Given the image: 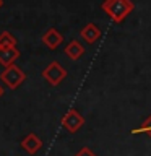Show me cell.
<instances>
[{"instance_id":"cell-14","label":"cell","mask_w":151,"mask_h":156,"mask_svg":"<svg viewBox=\"0 0 151 156\" xmlns=\"http://www.w3.org/2000/svg\"><path fill=\"white\" fill-rule=\"evenodd\" d=\"M3 7V0H0V8H2Z\"/></svg>"},{"instance_id":"cell-2","label":"cell","mask_w":151,"mask_h":156,"mask_svg":"<svg viewBox=\"0 0 151 156\" xmlns=\"http://www.w3.org/2000/svg\"><path fill=\"white\" fill-rule=\"evenodd\" d=\"M0 78H2V81L10 88V90H16V88H19L24 83V80H26V73H24L18 65L12 63V65L3 68V72L0 73Z\"/></svg>"},{"instance_id":"cell-11","label":"cell","mask_w":151,"mask_h":156,"mask_svg":"<svg viewBox=\"0 0 151 156\" xmlns=\"http://www.w3.org/2000/svg\"><path fill=\"white\" fill-rule=\"evenodd\" d=\"M132 133H133V135L143 133V135H149V136H151V114L143 120V124H141L140 127H136V129L132 130Z\"/></svg>"},{"instance_id":"cell-5","label":"cell","mask_w":151,"mask_h":156,"mask_svg":"<svg viewBox=\"0 0 151 156\" xmlns=\"http://www.w3.org/2000/svg\"><path fill=\"white\" fill-rule=\"evenodd\" d=\"M80 36L86 44H94L96 41H99L102 36V31L96 26L94 23H88L86 26H83L80 29Z\"/></svg>"},{"instance_id":"cell-4","label":"cell","mask_w":151,"mask_h":156,"mask_svg":"<svg viewBox=\"0 0 151 156\" xmlns=\"http://www.w3.org/2000/svg\"><path fill=\"white\" fill-rule=\"evenodd\" d=\"M62 127L70 133H76L78 130H81V127L85 125V117H83L76 109H70L60 120Z\"/></svg>"},{"instance_id":"cell-8","label":"cell","mask_w":151,"mask_h":156,"mask_svg":"<svg viewBox=\"0 0 151 156\" xmlns=\"http://www.w3.org/2000/svg\"><path fill=\"white\" fill-rule=\"evenodd\" d=\"M63 52H65V55L70 58V60H78V58H81L83 55H85V46L76 41V39H73V41H70L65 46V49H63Z\"/></svg>"},{"instance_id":"cell-1","label":"cell","mask_w":151,"mask_h":156,"mask_svg":"<svg viewBox=\"0 0 151 156\" xmlns=\"http://www.w3.org/2000/svg\"><path fill=\"white\" fill-rule=\"evenodd\" d=\"M101 8L114 23H122L133 12L135 3L133 0H104Z\"/></svg>"},{"instance_id":"cell-12","label":"cell","mask_w":151,"mask_h":156,"mask_svg":"<svg viewBox=\"0 0 151 156\" xmlns=\"http://www.w3.org/2000/svg\"><path fill=\"white\" fill-rule=\"evenodd\" d=\"M75 156H97V154H96L91 148H88V146H83L81 150H78V151H76V154H75Z\"/></svg>"},{"instance_id":"cell-10","label":"cell","mask_w":151,"mask_h":156,"mask_svg":"<svg viewBox=\"0 0 151 156\" xmlns=\"http://www.w3.org/2000/svg\"><path fill=\"white\" fill-rule=\"evenodd\" d=\"M5 47H16V37L10 31L0 33V49H5Z\"/></svg>"},{"instance_id":"cell-7","label":"cell","mask_w":151,"mask_h":156,"mask_svg":"<svg viewBox=\"0 0 151 156\" xmlns=\"http://www.w3.org/2000/svg\"><path fill=\"white\" fill-rule=\"evenodd\" d=\"M42 42L51 49V51H55V49L63 42V36L57 31L55 28H49L46 33L42 34Z\"/></svg>"},{"instance_id":"cell-9","label":"cell","mask_w":151,"mask_h":156,"mask_svg":"<svg viewBox=\"0 0 151 156\" xmlns=\"http://www.w3.org/2000/svg\"><path fill=\"white\" fill-rule=\"evenodd\" d=\"M21 55V52L18 51V47H5V49H0V65L3 67H8L15 63Z\"/></svg>"},{"instance_id":"cell-3","label":"cell","mask_w":151,"mask_h":156,"mask_svg":"<svg viewBox=\"0 0 151 156\" xmlns=\"http://www.w3.org/2000/svg\"><path fill=\"white\" fill-rule=\"evenodd\" d=\"M42 78L46 80L49 85L52 86H58L60 83L67 78V70L63 68L57 60L51 62L49 65L42 70Z\"/></svg>"},{"instance_id":"cell-13","label":"cell","mask_w":151,"mask_h":156,"mask_svg":"<svg viewBox=\"0 0 151 156\" xmlns=\"http://www.w3.org/2000/svg\"><path fill=\"white\" fill-rule=\"evenodd\" d=\"M3 93H5V91H3V86H2V85H0V98H2V96H3Z\"/></svg>"},{"instance_id":"cell-6","label":"cell","mask_w":151,"mask_h":156,"mask_svg":"<svg viewBox=\"0 0 151 156\" xmlns=\"http://www.w3.org/2000/svg\"><path fill=\"white\" fill-rule=\"evenodd\" d=\"M21 148L26 151L28 154H36L39 150L42 148V140L39 138L36 133H28L24 138L21 140Z\"/></svg>"}]
</instances>
